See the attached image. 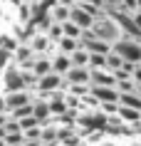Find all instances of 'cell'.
<instances>
[{
    "label": "cell",
    "mask_w": 141,
    "mask_h": 146,
    "mask_svg": "<svg viewBox=\"0 0 141 146\" xmlns=\"http://www.w3.org/2000/svg\"><path fill=\"white\" fill-rule=\"evenodd\" d=\"M94 37L102 40V42H107V45H117L119 40H124V32H121V27H119V23L114 20V17H104V20H97L92 27Z\"/></svg>",
    "instance_id": "1"
},
{
    "label": "cell",
    "mask_w": 141,
    "mask_h": 146,
    "mask_svg": "<svg viewBox=\"0 0 141 146\" xmlns=\"http://www.w3.org/2000/svg\"><path fill=\"white\" fill-rule=\"evenodd\" d=\"M77 126L89 129V131H104L107 126H109V116L104 114V111H94V109H89V111H79Z\"/></svg>",
    "instance_id": "2"
},
{
    "label": "cell",
    "mask_w": 141,
    "mask_h": 146,
    "mask_svg": "<svg viewBox=\"0 0 141 146\" xmlns=\"http://www.w3.org/2000/svg\"><path fill=\"white\" fill-rule=\"evenodd\" d=\"M111 50H114V52H117L124 62H131V64H141V42H136V40L124 37V40H119V42L111 47Z\"/></svg>",
    "instance_id": "3"
},
{
    "label": "cell",
    "mask_w": 141,
    "mask_h": 146,
    "mask_svg": "<svg viewBox=\"0 0 141 146\" xmlns=\"http://www.w3.org/2000/svg\"><path fill=\"white\" fill-rule=\"evenodd\" d=\"M3 87H5V94H15V92H27L25 87V79H23V69L17 67L15 62L5 69L3 74Z\"/></svg>",
    "instance_id": "4"
},
{
    "label": "cell",
    "mask_w": 141,
    "mask_h": 146,
    "mask_svg": "<svg viewBox=\"0 0 141 146\" xmlns=\"http://www.w3.org/2000/svg\"><path fill=\"white\" fill-rule=\"evenodd\" d=\"M64 82L70 84H92V69L89 67H72L64 74Z\"/></svg>",
    "instance_id": "5"
},
{
    "label": "cell",
    "mask_w": 141,
    "mask_h": 146,
    "mask_svg": "<svg viewBox=\"0 0 141 146\" xmlns=\"http://www.w3.org/2000/svg\"><path fill=\"white\" fill-rule=\"evenodd\" d=\"M32 102H35L32 92H15V94H5V107H8V114H10V111H15V109H20V107H27V104H32Z\"/></svg>",
    "instance_id": "6"
},
{
    "label": "cell",
    "mask_w": 141,
    "mask_h": 146,
    "mask_svg": "<svg viewBox=\"0 0 141 146\" xmlns=\"http://www.w3.org/2000/svg\"><path fill=\"white\" fill-rule=\"evenodd\" d=\"M64 87H67L64 77H62V74H57V72H52V74H47V77L40 79L37 92H57V89H64Z\"/></svg>",
    "instance_id": "7"
},
{
    "label": "cell",
    "mask_w": 141,
    "mask_h": 146,
    "mask_svg": "<svg viewBox=\"0 0 141 146\" xmlns=\"http://www.w3.org/2000/svg\"><path fill=\"white\" fill-rule=\"evenodd\" d=\"M70 20L77 25V27H82V30H92L94 23H97V20H94L82 5H72V17H70Z\"/></svg>",
    "instance_id": "8"
},
{
    "label": "cell",
    "mask_w": 141,
    "mask_h": 146,
    "mask_svg": "<svg viewBox=\"0 0 141 146\" xmlns=\"http://www.w3.org/2000/svg\"><path fill=\"white\" fill-rule=\"evenodd\" d=\"M30 47L35 50V54H52V40L47 37V35H42V32H35V35H30Z\"/></svg>",
    "instance_id": "9"
},
{
    "label": "cell",
    "mask_w": 141,
    "mask_h": 146,
    "mask_svg": "<svg viewBox=\"0 0 141 146\" xmlns=\"http://www.w3.org/2000/svg\"><path fill=\"white\" fill-rule=\"evenodd\" d=\"M92 94L99 99V104H117L121 97L117 87H92Z\"/></svg>",
    "instance_id": "10"
},
{
    "label": "cell",
    "mask_w": 141,
    "mask_h": 146,
    "mask_svg": "<svg viewBox=\"0 0 141 146\" xmlns=\"http://www.w3.org/2000/svg\"><path fill=\"white\" fill-rule=\"evenodd\" d=\"M92 87H117V77L109 69H92Z\"/></svg>",
    "instance_id": "11"
},
{
    "label": "cell",
    "mask_w": 141,
    "mask_h": 146,
    "mask_svg": "<svg viewBox=\"0 0 141 146\" xmlns=\"http://www.w3.org/2000/svg\"><path fill=\"white\" fill-rule=\"evenodd\" d=\"M47 15L52 17L57 25H64V23H70V17H72V8H64V5H50V10H47Z\"/></svg>",
    "instance_id": "12"
},
{
    "label": "cell",
    "mask_w": 141,
    "mask_h": 146,
    "mask_svg": "<svg viewBox=\"0 0 141 146\" xmlns=\"http://www.w3.org/2000/svg\"><path fill=\"white\" fill-rule=\"evenodd\" d=\"M74 67V64H72V57L70 54H62V52H57L55 57H52V69H55L57 74H67V72H70V69Z\"/></svg>",
    "instance_id": "13"
},
{
    "label": "cell",
    "mask_w": 141,
    "mask_h": 146,
    "mask_svg": "<svg viewBox=\"0 0 141 146\" xmlns=\"http://www.w3.org/2000/svg\"><path fill=\"white\" fill-rule=\"evenodd\" d=\"M40 79L47 77V74H52L55 69H52V57H47V54H37V62H35V69H32Z\"/></svg>",
    "instance_id": "14"
},
{
    "label": "cell",
    "mask_w": 141,
    "mask_h": 146,
    "mask_svg": "<svg viewBox=\"0 0 141 146\" xmlns=\"http://www.w3.org/2000/svg\"><path fill=\"white\" fill-rule=\"evenodd\" d=\"M35 57H37V54H35V50L30 47V42H23V45L15 50V57H13V60H15V64L20 67V64H25V62L35 60Z\"/></svg>",
    "instance_id": "15"
},
{
    "label": "cell",
    "mask_w": 141,
    "mask_h": 146,
    "mask_svg": "<svg viewBox=\"0 0 141 146\" xmlns=\"http://www.w3.org/2000/svg\"><path fill=\"white\" fill-rule=\"evenodd\" d=\"M124 121H131V124H141V111L139 109H131V107H124V104H119V111H117Z\"/></svg>",
    "instance_id": "16"
},
{
    "label": "cell",
    "mask_w": 141,
    "mask_h": 146,
    "mask_svg": "<svg viewBox=\"0 0 141 146\" xmlns=\"http://www.w3.org/2000/svg\"><path fill=\"white\" fill-rule=\"evenodd\" d=\"M79 50V40H72V37H62L60 42H57V52H62V54H74Z\"/></svg>",
    "instance_id": "17"
},
{
    "label": "cell",
    "mask_w": 141,
    "mask_h": 146,
    "mask_svg": "<svg viewBox=\"0 0 141 146\" xmlns=\"http://www.w3.org/2000/svg\"><path fill=\"white\" fill-rule=\"evenodd\" d=\"M35 116H37L40 121H47L50 116H52V109H50V102H42V99H35Z\"/></svg>",
    "instance_id": "18"
},
{
    "label": "cell",
    "mask_w": 141,
    "mask_h": 146,
    "mask_svg": "<svg viewBox=\"0 0 141 146\" xmlns=\"http://www.w3.org/2000/svg\"><path fill=\"white\" fill-rule=\"evenodd\" d=\"M119 104H124V107H131V109H139V111H141V94H139V92L121 94V97H119Z\"/></svg>",
    "instance_id": "19"
},
{
    "label": "cell",
    "mask_w": 141,
    "mask_h": 146,
    "mask_svg": "<svg viewBox=\"0 0 141 146\" xmlns=\"http://www.w3.org/2000/svg\"><path fill=\"white\" fill-rule=\"evenodd\" d=\"M107 57H109V54L89 52V69H107Z\"/></svg>",
    "instance_id": "20"
},
{
    "label": "cell",
    "mask_w": 141,
    "mask_h": 146,
    "mask_svg": "<svg viewBox=\"0 0 141 146\" xmlns=\"http://www.w3.org/2000/svg\"><path fill=\"white\" fill-rule=\"evenodd\" d=\"M52 25H55V20H52V17L45 13V15H42L37 23H35V32H42V35H47V32L52 30Z\"/></svg>",
    "instance_id": "21"
},
{
    "label": "cell",
    "mask_w": 141,
    "mask_h": 146,
    "mask_svg": "<svg viewBox=\"0 0 141 146\" xmlns=\"http://www.w3.org/2000/svg\"><path fill=\"white\" fill-rule=\"evenodd\" d=\"M72 64H74V67H89V52L79 47L77 52L72 54Z\"/></svg>",
    "instance_id": "22"
},
{
    "label": "cell",
    "mask_w": 141,
    "mask_h": 146,
    "mask_svg": "<svg viewBox=\"0 0 141 146\" xmlns=\"http://www.w3.org/2000/svg\"><path fill=\"white\" fill-rule=\"evenodd\" d=\"M10 116L17 119V121H23V119H27V116H35V104H27V107L15 109V111H10Z\"/></svg>",
    "instance_id": "23"
},
{
    "label": "cell",
    "mask_w": 141,
    "mask_h": 146,
    "mask_svg": "<svg viewBox=\"0 0 141 146\" xmlns=\"http://www.w3.org/2000/svg\"><path fill=\"white\" fill-rule=\"evenodd\" d=\"M121 67H124V60H121V57L111 50L109 57H107V69H109V72H117V69H121Z\"/></svg>",
    "instance_id": "24"
},
{
    "label": "cell",
    "mask_w": 141,
    "mask_h": 146,
    "mask_svg": "<svg viewBox=\"0 0 141 146\" xmlns=\"http://www.w3.org/2000/svg\"><path fill=\"white\" fill-rule=\"evenodd\" d=\"M62 27H64V37H72V40H79V37H82V32H84L82 27H77V25L72 23V20H70V23H64Z\"/></svg>",
    "instance_id": "25"
},
{
    "label": "cell",
    "mask_w": 141,
    "mask_h": 146,
    "mask_svg": "<svg viewBox=\"0 0 141 146\" xmlns=\"http://www.w3.org/2000/svg\"><path fill=\"white\" fill-rule=\"evenodd\" d=\"M50 109H52V116H64L70 111L67 102H50Z\"/></svg>",
    "instance_id": "26"
},
{
    "label": "cell",
    "mask_w": 141,
    "mask_h": 146,
    "mask_svg": "<svg viewBox=\"0 0 141 146\" xmlns=\"http://www.w3.org/2000/svg\"><path fill=\"white\" fill-rule=\"evenodd\" d=\"M47 37H50V40H52V42H55V45H57V42H60V40H62L64 37V27H62V25H52V30H50V32H47Z\"/></svg>",
    "instance_id": "27"
},
{
    "label": "cell",
    "mask_w": 141,
    "mask_h": 146,
    "mask_svg": "<svg viewBox=\"0 0 141 146\" xmlns=\"http://www.w3.org/2000/svg\"><path fill=\"white\" fill-rule=\"evenodd\" d=\"M25 141H42V126L27 129V131H25Z\"/></svg>",
    "instance_id": "28"
},
{
    "label": "cell",
    "mask_w": 141,
    "mask_h": 146,
    "mask_svg": "<svg viewBox=\"0 0 141 146\" xmlns=\"http://www.w3.org/2000/svg\"><path fill=\"white\" fill-rule=\"evenodd\" d=\"M104 3H107V10H119L124 0H104Z\"/></svg>",
    "instance_id": "29"
},
{
    "label": "cell",
    "mask_w": 141,
    "mask_h": 146,
    "mask_svg": "<svg viewBox=\"0 0 141 146\" xmlns=\"http://www.w3.org/2000/svg\"><path fill=\"white\" fill-rule=\"evenodd\" d=\"M134 82L141 87V64H136V69H134Z\"/></svg>",
    "instance_id": "30"
},
{
    "label": "cell",
    "mask_w": 141,
    "mask_h": 146,
    "mask_svg": "<svg viewBox=\"0 0 141 146\" xmlns=\"http://www.w3.org/2000/svg\"><path fill=\"white\" fill-rule=\"evenodd\" d=\"M57 5H64V8H72V5H77V0H55Z\"/></svg>",
    "instance_id": "31"
},
{
    "label": "cell",
    "mask_w": 141,
    "mask_h": 146,
    "mask_svg": "<svg viewBox=\"0 0 141 146\" xmlns=\"http://www.w3.org/2000/svg\"><path fill=\"white\" fill-rule=\"evenodd\" d=\"M8 121H10V114H8V111H3V114H0V126H5Z\"/></svg>",
    "instance_id": "32"
},
{
    "label": "cell",
    "mask_w": 141,
    "mask_h": 146,
    "mask_svg": "<svg viewBox=\"0 0 141 146\" xmlns=\"http://www.w3.org/2000/svg\"><path fill=\"white\" fill-rule=\"evenodd\" d=\"M3 111H8V107H5V97H0V114Z\"/></svg>",
    "instance_id": "33"
},
{
    "label": "cell",
    "mask_w": 141,
    "mask_h": 146,
    "mask_svg": "<svg viewBox=\"0 0 141 146\" xmlns=\"http://www.w3.org/2000/svg\"><path fill=\"white\" fill-rule=\"evenodd\" d=\"M8 136V129H5V126H0V139H5Z\"/></svg>",
    "instance_id": "34"
},
{
    "label": "cell",
    "mask_w": 141,
    "mask_h": 146,
    "mask_svg": "<svg viewBox=\"0 0 141 146\" xmlns=\"http://www.w3.org/2000/svg\"><path fill=\"white\" fill-rule=\"evenodd\" d=\"M134 17H136V23H139V27H141V13H136Z\"/></svg>",
    "instance_id": "35"
},
{
    "label": "cell",
    "mask_w": 141,
    "mask_h": 146,
    "mask_svg": "<svg viewBox=\"0 0 141 146\" xmlns=\"http://www.w3.org/2000/svg\"><path fill=\"white\" fill-rule=\"evenodd\" d=\"M97 146H117V144H111V141H104V144H97Z\"/></svg>",
    "instance_id": "36"
},
{
    "label": "cell",
    "mask_w": 141,
    "mask_h": 146,
    "mask_svg": "<svg viewBox=\"0 0 141 146\" xmlns=\"http://www.w3.org/2000/svg\"><path fill=\"white\" fill-rule=\"evenodd\" d=\"M126 146H141V141H134V144H126Z\"/></svg>",
    "instance_id": "37"
},
{
    "label": "cell",
    "mask_w": 141,
    "mask_h": 146,
    "mask_svg": "<svg viewBox=\"0 0 141 146\" xmlns=\"http://www.w3.org/2000/svg\"><path fill=\"white\" fill-rule=\"evenodd\" d=\"M0 146H8V144H5V139H0Z\"/></svg>",
    "instance_id": "38"
},
{
    "label": "cell",
    "mask_w": 141,
    "mask_h": 146,
    "mask_svg": "<svg viewBox=\"0 0 141 146\" xmlns=\"http://www.w3.org/2000/svg\"><path fill=\"white\" fill-rule=\"evenodd\" d=\"M139 13H141V0H139Z\"/></svg>",
    "instance_id": "39"
},
{
    "label": "cell",
    "mask_w": 141,
    "mask_h": 146,
    "mask_svg": "<svg viewBox=\"0 0 141 146\" xmlns=\"http://www.w3.org/2000/svg\"><path fill=\"white\" fill-rule=\"evenodd\" d=\"M136 92H139V94H141V87H139V89H136Z\"/></svg>",
    "instance_id": "40"
},
{
    "label": "cell",
    "mask_w": 141,
    "mask_h": 146,
    "mask_svg": "<svg viewBox=\"0 0 141 146\" xmlns=\"http://www.w3.org/2000/svg\"><path fill=\"white\" fill-rule=\"evenodd\" d=\"M60 146H64V144H60Z\"/></svg>",
    "instance_id": "41"
},
{
    "label": "cell",
    "mask_w": 141,
    "mask_h": 146,
    "mask_svg": "<svg viewBox=\"0 0 141 146\" xmlns=\"http://www.w3.org/2000/svg\"><path fill=\"white\" fill-rule=\"evenodd\" d=\"M42 146H45V144H42Z\"/></svg>",
    "instance_id": "42"
}]
</instances>
